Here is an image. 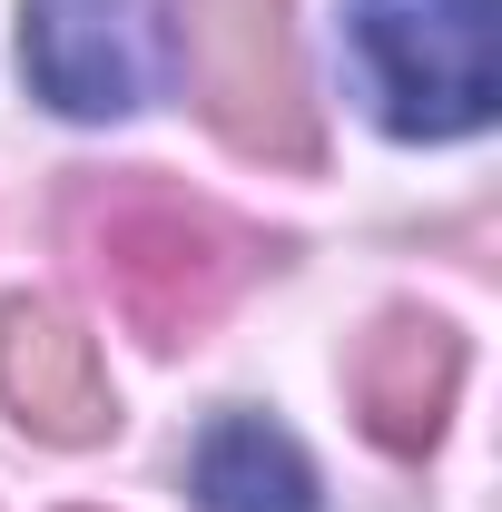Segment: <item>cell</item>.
I'll list each match as a JSON object with an SVG mask.
<instances>
[{
    "mask_svg": "<svg viewBox=\"0 0 502 512\" xmlns=\"http://www.w3.org/2000/svg\"><path fill=\"white\" fill-rule=\"evenodd\" d=\"M345 69L394 138H463L493 119V0H345Z\"/></svg>",
    "mask_w": 502,
    "mask_h": 512,
    "instance_id": "6da1fadb",
    "label": "cell"
},
{
    "mask_svg": "<svg viewBox=\"0 0 502 512\" xmlns=\"http://www.w3.org/2000/svg\"><path fill=\"white\" fill-rule=\"evenodd\" d=\"M89 256H99V286L128 316V335H148V345H188L247 276V237L168 188H119L89 227Z\"/></svg>",
    "mask_w": 502,
    "mask_h": 512,
    "instance_id": "7a4b0ae2",
    "label": "cell"
},
{
    "mask_svg": "<svg viewBox=\"0 0 502 512\" xmlns=\"http://www.w3.org/2000/svg\"><path fill=\"white\" fill-rule=\"evenodd\" d=\"M178 69L227 148L247 158H306L315 128L296 99V50H286V0H168Z\"/></svg>",
    "mask_w": 502,
    "mask_h": 512,
    "instance_id": "3957f363",
    "label": "cell"
},
{
    "mask_svg": "<svg viewBox=\"0 0 502 512\" xmlns=\"http://www.w3.org/2000/svg\"><path fill=\"white\" fill-rule=\"evenodd\" d=\"M20 60L40 99L69 119H119L158 79V10L148 0H30Z\"/></svg>",
    "mask_w": 502,
    "mask_h": 512,
    "instance_id": "277c9868",
    "label": "cell"
},
{
    "mask_svg": "<svg viewBox=\"0 0 502 512\" xmlns=\"http://www.w3.org/2000/svg\"><path fill=\"white\" fill-rule=\"evenodd\" d=\"M0 394L20 404V424H40V434H60V444L109 434V375H99L89 335H69V325L40 316V306H10V316H0Z\"/></svg>",
    "mask_w": 502,
    "mask_h": 512,
    "instance_id": "5b68a950",
    "label": "cell"
},
{
    "mask_svg": "<svg viewBox=\"0 0 502 512\" xmlns=\"http://www.w3.org/2000/svg\"><path fill=\"white\" fill-rule=\"evenodd\" d=\"M453 375H463V355H453V335L434 316H394L365 335V355H355V394H365V424H375L384 444H424L443 424V404H453Z\"/></svg>",
    "mask_w": 502,
    "mask_h": 512,
    "instance_id": "8992f818",
    "label": "cell"
},
{
    "mask_svg": "<svg viewBox=\"0 0 502 512\" xmlns=\"http://www.w3.org/2000/svg\"><path fill=\"white\" fill-rule=\"evenodd\" d=\"M197 503L207 512H315V473L266 414H227L197 444Z\"/></svg>",
    "mask_w": 502,
    "mask_h": 512,
    "instance_id": "52a82bcc",
    "label": "cell"
}]
</instances>
